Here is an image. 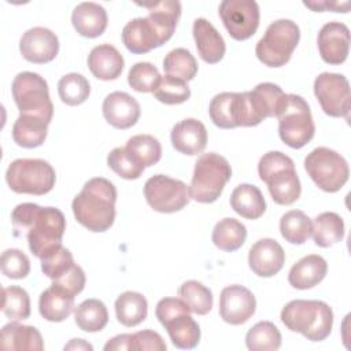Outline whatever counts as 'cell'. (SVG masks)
I'll use <instances>...</instances> for the list:
<instances>
[{
	"instance_id": "32",
	"label": "cell",
	"mask_w": 351,
	"mask_h": 351,
	"mask_svg": "<svg viewBox=\"0 0 351 351\" xmlns=\"http://www.w3.org/2000/svg\"><path fill=\"white\" fill-rule=\"evenodd\" d=\"M313 239L315 245L328 248L344 237V221L333 211H325L315 217L313 222Z\"/></svg>"
},
{
	"instance_id": "36",
	"label": "cell",
	"mask_w": 351,
	"mask_h": 351,
	"mask_svg": "<svg viewBox=\"0 0 351 351\" xmlns=\"http://www.w3.org/2000/svg\"><path fill=\"white\" fill-rule=\"evenodd\" d=\"M281 236L291 244H303L313 233L311 219L300 210H291L280 219Z\"/></svg>"
},
{
	"instance_id": "18",
	"label": "cell",
	"mask_w": 351,
	"mask_h": 351,
	"mask_svg": "<svg viewBox=\"0 0 351 351\" xmlns=\"http://www.w3.org/2000/svg\"><path fill=\"white\" fill-rule=\"evenodd\" d=\"M285 262V252L274 239L258 240L248 252L250 269L259 277H273Z\"/></svg>"
},
{
	"instance_id": "15",
	"label": "cell",
	"mask_w": 351,
	"mask_h": 351,
	"mask_svg": "<svg viewBox=\"0 0 351 351\" xmlns=\"http://www.w3.org/2000/svg\"><path fill=\"white\" fill-rule=\"evenodd\" d=\"M256 300L254 293L239 284L225 287L219 296V315L230 325L247 322L255 313Z\"/></svg>"
},
{
	"instance_id": "23",
	"label": "cell",
	"mask_w": 351,
	"mask_h": 351,
	"mask_svg": "<svg viewBox=\"0 0 351 351\" xmlns=\"http://www.w3.org/2000/svg\"><path fill=\"white\" fill-rule=\"evenodd\" d=\"M107 11L103 5L93 1L80 3L71 14V23L82 37L95 38L104 33L107 27Z\"/></svg>"
},
{
	"instance_id": "29",
	"label": "cell",
	"mask_w": 351,
	"mask_h": 351,
	"mask_svg": "<svg viewBox=\"0 0 351 351\" xmlns=\"http://www.w3.org/2000/svg\"><path fill=\"white\" fill-rule=\"evenodd\" d=\"M232 208L247 219H258L266 211V202L258 186L251 184L237 185L230 195Z\"/></svg>"
},
{
	"instance_id": "20",
	"label": "cell",
	"mask_w": 351,
	"mask_h": 351,
	"mask_svg": "<svg viewBox=\"0 0 351 351\" xmlns=\"http://www.w3.org/2000/svg\"><path fill=\"white\" fill-rule=\"evenodd\" d=\"M122 43L132 53H147L163 45L160 36L147 16L134 18L123 26Z\"/></svg>"
},
{
	"instance_id": "45",
	"label": "cell",
	"mask_w": 351,
	"mask_h": 351,
	"mask_svg": "<svg viewBox=\"0 0 351 351\" xmlns=\"http://www.w3.org/2000/svg\"><path fill=\"white\" fill-rule=\"evenodd\" d=\"M107 165L125 180H137L145 169L125 147L111 149L107 156Z\"/></svg>"
},
{
	"instance_id": "13",
	"label": "cell",
	"mask_w": 351,
	"mask_h": 351,
	"mask_svg": "<svg viewBox=\"0 0 351 351\" xmlns=\"http://www.w3.org/2000/svg\"><path fill=\"white\" fill-rule=\"evenodd\" d=\"M314 95L326 115L348 119L351 108L350 84L343 74L321 73L314 81Z\"/></svg>"
},
{
	"instance_id": "52",
	"label": "cell",
	"mask_w": 351,
	"mask_h": 351,
	"mask_svg": "<svg viewBox=\"0 0 351 351\" xmlns=\"http://www.w3.org/2000/svg\"><path fill=\"white\" fill-rule=\"evenodd\" d=\"M304 5L308 8H313L314 11H322L324 8H333L335 12H348L350 8V3H344V4H330V3H307L304 1Z\"/></svg>"
},
{
	"instance_id": "42",
	"label": "cell",
	"mask_w": 351,
	"mask_h": 351,
	"mask_svg": "<svg viewBox=\"0 0 351 351\" xmlns=\"http://www.w3.org/2000/svg\"><path fill=\"white\" fill-rule=\"evenodd\" d=\"M1 311L11 321H22L30 315L29 293L16 285L3 288Z\"/></svg>"
},
{
	"instance_id": "51",
	"label": "cell",
	"mask_w": 351,
	"mask_h": 351,
	"mask_svg": "<svg viewBox=\"0 0 351 351\" xmlns=\"http://www.w3.org/2000/svg\"><path fill=\"white\" fill-rule=\"evenodd\" d=\"M106 351H130V333H122L104 344Z\"/></svg>"
},
{
	"instance_id": "7",
	"label": "cell",
	"mask_w": 351,
	"mask_h": 351,
	"mask_svg": "<svg viewBox=\"0 0 351 351\" xmlns=\"http://www.w3.org/2000/svg\"><path fill=\"white\" fill-rule=\"evenodd\" d=\"M277 118L280 138L288 147L299 149L313 140L315 125L310 106L302 96L285 93Z\"/></svg>"
},
{
	"instance_id": "48",
	"label": "cell",
	"mask_w": 351,
	"mask_h": 351,
	"mask_svg": "<svg viewBox=\"0 0 351 351\" xmlns=\"http://www.w3.org/2000/svg\"><path fill=\"white\" fill-rule=\"evenodd\" d=\"M1 271L5 277L19 280L25 278L30 271V261L21 250L8 248L1 254Z\"/></svg>"
},
{
	"instance_id": "16",
	"label": "cell",
	"mask_w": 351,
	"mask_h": 351,
	"mask_svg": "<svg viewBox=\"0 0 351 351\" xmlns=\"http://www.w3.org/2000/svg\"><path fill=\"white\" fill-rule=\"evenodd\" d=\"M19 51L27 62L48 63L59 52V40L52 30L36 26L23 33L19 41Z\"/></svg>"
},
{
	"instance_id": "3",
	"label": "cell",
	"mask_w": 351,
	"mask_h": 351,
	"mask_svg": "<svg viewBox=\"0 0 351 351\" xmlns=\"http://www.w3.org/2000/svg\"><path fill=\"white\" fill-rule=\"evenodd\" d=\"M282 324L292 332L302 333L307 340H325L333 326V311L322 300H291L281 310Z\"/></svg>"
},
{
	"instance_id": "33",
	"label": "cell",
	"mask_w": 351,
	"mask_h": 351,
	"mask_svg": "<svg viewBox=\"0 0 351 351\" xmlns=\"http://www.w3.org/2000/svg\"><path fill=\"white\" fill-rule=\"evenodd\" d=\"M211 239L217 248L233 252L244 244L247 239V228L239 219L223 218L215 223Z\"/></svg>"
},
{
	"instance_id": "1",
	"label": "cell",
	"mask_w": 351,
	"mask_h": 351,
	"mask_svg": "<svg viewBox=\"0 0 351 351\" xmlns=\"http://www.w3.org/2000/svg\"><path fill=\"white\" fill-rule=\"evenodd\" d=\"M11 222L14 236H25L30 252L40 259L62 247L66 219L59 208L21 203L12 210Z\"/></svg>"
},
{
	"instance_id": "50",
	"label": "cell",
	"mask_w": 351,
	"mask_h": 351,
	"mask_svg": "<svg viewBox=\"0 0 351 351\" xmlns=\"http://www.w3.org/2000/svg\"><path fill=\"white\" fill-rule=\"evenodd\" d=\"M85 281H86V278H85V273H84L82 267L75 263L67 273H64L59 278L53 280L52 282L62 287L63 289L73 293L74 296H77L84 289Z\"/></svg>"
},
{
	"instance_id": "24",
	"label": "cell",
	"mask_w": 351,
	"mask_h": 351,
	"mask_svg": "<svg viewBox=\"0 0 351 351\" xmlns=\"http://www.w3.org/2000/svg\"><path fill=\"white\" fill-rule=\"evenodd\" d=\"M123 56L111 44L96 45L88 55V67L90 73L101 81L118 78L123 70Z\"/></svg>"
},
{
	"instance_id": "35",
	"label": "cell",
	"mask_w": 351,
	"mask_h": 351,
	"mask_svg": "<svg viewBox=\"0 0 351 351\" xmlns=\"http://www.w3.org/2000/svg\"><path fill=\"white\" fill-rule=\"evenodd\" d=\"M250 95L258 114L263 119L277 117L285 97L282 89L271 82L258 84L252 90H250Z\"/></svg>"
},
{
	"instance_id": "27",
	"label": "cell",
	"mask_w": 351,
	"mask_h": 351,
	"mask_svg": "<svg viewBox=\"0 0 351 351\" xmlns=\"http://www.w3.org/2000/svg\"><path fill=\"white\" fill-rule=\"evenodd\" d=\"M148 10V19L160 36L162 43L169 41L181 16V3L177 0H163L158 3H137Z\"/></svg>"
},
{
	"instance_id": "8",
	"label": "cell",
	"mask_w": 351,
	"mask_h": 351,
	"mask_svg": "<svg viewBox=\"0 0 351 351\" xmlns=\"http://www.w3.org/2000/svg\"><path fill=\"white\" fill-rule=\"evenodd\" d=\"M300 40L299 26L291 19L271 22L263 37L256 43V58L269 67H281L289 62Z\"/></svg>"
},
{
	"instance_id": "22",
	"label": "cell",
	"mask_w": 351,
	"mask_h": 351,
	"mask_svg": "<svg viewBox=\"0 0 351 351\" xmlns=\"http://www.w3.org/2000/svg\"><path fill=\"white\" fill-rule=\"evenodd\" d=\"M192 33L197 52L206 63L214 64L223 58L226 52L225 41L211 22H208L206 18L195 19Z\"/></svg>"
},
{
	"instance_id": "12",
	"label": "cell",
	"mask_w": 351,
	"mask_h": 351,
	"mask_svg": "<svg viewBox=\"0 0 351 351\" xmlns=\"http://www.w3.org/2000/svg\"><path fill=\"white\" fill-rule=\"evenodd\" d=\"M144 196L151 208L165 214L182 210L191 200L189 186L165 174H155L145 181Z\"/></svg>"
},
{
	"instance_id": "47",
	"label": "cell",
	"mask_w": 351,
	"mask_h": 351,
	"mask_svg": "<svg viewBox=\"0 0 351 351\" xmlns=\"http://www.w3.org/2000/svg\"><path fill=\"white\" fill-rule=\"evenodd\" d=\"M74 265L75 263L73 254L63 245L41 259V270L51 280L59 278L60 276L67 273Z\"/></svg>"
},
{
	"instance_id": "31",
	"label": "cell",
	"mask_w": 351,
	"mask_h": 351,
	"mask_svg": "<svg viewBox=\"0 0 351 351\" xmlns=\"http://www.w3.org/2000/svg\"><path fill=\"white\" fill-rule=\"evenodd\" d=\"M117 319L123 326H136L141 324L148 314V303L140 292L126 291L115 300Z\"/></svg>"
},
{
	"instance_id": "46",
	"label": "cell",
	"mask_w": 351,
	"mask_h": 351,
	"mask_svg": "<svg viewBox=\"0 0 351 351\" xmlns=\"http://www.w3.org/2000/svg\"><path fill=\"white\" fill-rule=\"evenodd\" d=\"M160 78L159 70L149 62H138L133 64L128 74V82L136 92H154Z\"/></svg>"
},
{
	"instance_id": "26",
	"label": "cell",
	"mask_w": 351,
	"mask_h": 351,
	"mask_svg": "<svg viewBox=\"0 0 351 351\" xmlns=\"http://www.w3.org/2000/svg\"><path fill=\"white\" fill-rule=\"evenodd\" d=\"M328 263L317 254H310L299 259L289 270L288 281L296 289H308L318 285L326 276Z\"/></svg>"
},
{
	"instance_id": "25",
	"label": "cell",
	"mask_w": 351,
	"mask_h": 351,
	"mask_svg": "<svg viewBox=\"0 0 351 351\" xmlns=\"http://www.w3.org/2000/svg\"><path fill=\"white\" fill-rule=\"evenodd\" d=\"M74 295L56 284H51L41 292L38 299V310L44 319L49 322L64 321L74 310Z\"/></svg>"
},
{
	"instance_id": "34",
	"label": "cell",
	"mask_w": 351,
	"mask_h": 351,
	"mask_svg": "<svg viewBox=\"0 0 351 351\" xmlns=\"http://www.w3.org/2000/svg\"><path fill=\"white\" fill-rule=\"evenodd\" d=\"M74 321L84 332H100L108 322L107 307L99 299H86L75 307Z\"/></svg>"
},
{
	"instance_id": "6",
	"label": "cell",
	"mask_w": 351,
	"mask_h": 351,
	"mask_svg": "<svg viewBox=\"0 0 351 351\" xmlns=\"http://www.w3.org/2000/svg\"><path fill=\"white\" fill-rule=\"evenodd\" d=\"M191 313L181 298H163L156 304L155 315L177 348L191 350L199 344L200 326L191 317Z\"/></svg>"
},
{
	"instance_id": "53",
	"label": "cell",
	"mask_w": 351,
	"mask_h": 351,
	"mask_svg": "<svg viewBox=\"0 0 351 351\" xmlns=\"http://www.w3.org/2000/svg\"><path fill=\"white\" fill-rule=\"evenodd\" d=\"M64 350H89V351H92L93 347H92V344L86 343L84 339H73V340H70V343H67L64 346Z\"/></svg>"
},
{
	"instance_id": "21",
	"label": "cell",
	"mask_w": 351,
	"mask_h": 351,
	"mask_svg": "<svg viewBox=\"0 0 351 351\" xmlns=\"http://www.w3.org/2000/svg\"><path fill=\"white\" fill-rule=\"evenodd\" d=\"M170 138L176 151L189 156L197 155L207 145V130L200 121L186 118L173 126Z\"/></svg>"
},
{
	"instance_id": "43",
	"label": "cell",
	"mask_w": 351,
	"mask_h": 351,
	"mask_svg": "<svg viewBox=\"0 0 351 351\" xmlns=\"http://www.w3.org/2000/svg\"><path fill=\"white\" fill-rule=\"evenodd\" d=\"M234 97L236 92H222L215 95L208 107L213 123L221 129H233L234 123Z\"/></svg>"
},
{
	"instance_id": "9",
	"label": "cell",
	"mask_w": 351,
	"mask_h": 351,
	"mask_svg": "<svg viewBox=\"0 0 351 351\" xmlns=\"http://www.w3.org/2000/svg\"><path fill=\"white\" fill-rule=\"evenodd\" d=\"M5 181L15 193L45 195L56 181L53 167L44 159H15L5 171Z\"/></svg>"
},
{
	"instance_id": "40",
	"label": "cell",
	"mask_w": 351,
	"mask_h": 351,
	"mask_svg": "<svg viewBox=\"0 0 351 351\" xmlns=\"http://www.w3.org/2000/svg\"><path fill=\"white\" fill-rule=\"evenodd\" d=\"M58 93L64 104L80 106L89 97L90 85L82 74L69 73L59 80Z\"/></svg>"
},
{
	"instance_id": "44",
	"label": "cell",
	"mask_w": 351,
	"mask_h": 351,
	"mask_svg": "<svg viewBox=\"0 0 351 351\" xmlns=\"http://www.w3.org/2000/svg\"><path fill=\"white\" fill-rule=\"evenodd\" d=\"M152 93L156 100L165 104H181L191 97V89L186 82L171 75L160 77Z\"/></svg>"
},
{
	"instance_id": "2",
	"label": "cell",
	"mask_w": 351,
	"mask_h": 351,
	"mask_svg": "<svg viewBox=\"0 0 351 351\" xmlns=\"http://www.w3.org/2000/svg\"><path fill=\"white\" fill-rule=\"evenodd\" d=\"M117 189L111 181L93 177L73 199L71 208L78 223L90 232L108 230L115 219Z\"/></svg>"
},
{
	"instance_id": "19",
	"label": "cell",
	"mask_w": 351,
	"mask_h": 351,
	"mask_svg": "<svg viewBox=\"0 0 351 351\" xmlns=\"http://www.w3.org/2000/svg\"><path fill=\"white\" fill-rule=\"evenodd\" d=\"M104 119L117 129H129L140 118L138 101L126 92L115 90L106 96L103 106Z\"/></svg>"
},
{
	"instance_id": "11",
	"label": "cell",
	"mask_w": 351,
	"mask_h": 351,
	"mask_svg": "<svg viewBox=\"0 0 351 351\" xmlns=\"http://www.w3.org/2000/svg\"><path fill=\"white\" fill-rule=\"evenodd\" d=\"M304 169L314 184L329 193L340 191L350 176L347 160L328 147H318L307 154Z\"/></svg>"
},
{
	"instance_id": "39",
	"label": "cell",
	"mask_w": 351,
	"mask_h": 351,
	"mask_svg": "<svg viewBox=\"0 0 351 351\" xmlns=\"http://www.w3.org/2000/svg\"><path fill=\"white\" fill-rule=\"evenodd\" d=\"M178 295L189 310L197 315H206L213 308V292L196 280L185 281L180 287Z\"/></svg>"
},
{
	"instance_id": "37",
	"label": "cell",
	"mask_w": 351,
	"mask_h": 351,
	"mask_svg": "<svg viewBox=\"0 0 351 351\" xmlns=\"http://www.w3.org/2000/svg\"><path fill=\"white\" fill-rule=\"evenodd\" d=\"M245 344L251 351H276L281 346V333L273 322L259 321L247 332Z\"/></svg>"
},
{
	"instance_id": "14",
	"label": "cell",
	"mask_w": 351,
	"mask_h": 351,
	"mask_svg": "<svg viewBox=\"0 0 351 351\" xmlns=\"http://www.w3.org/2000/svg\"><path fill=\"white\" fill-rule=\"evenodd\" d=\"M218 14L229 36L237 41L254 36L259 26V5L254 0H223Z\"/></svg>"
},
{
	"instance_id": "30",
	"label": "cell",
	"mask_w": 351,
	"mask_h": 351,
	"mask_svg": "<svg viewBox=\"0 0 351 351\" xmlns=\"http://www.w3.org/2000/svg\"><path fill=\"white\" fill-rule=\"evenodd\" d=\"M49 123L40 117L19 115L12 126V138L23 148L40 147L47 138Z\"/></svg>"
},
{
	"instance_id": "17",
	"label": "cell",
	"mask_w": 351,
	"mask_h": 351,
	"mask_svg": "<svg viewBox=\"0 0 351 351\" xmlns=\"http://www.w3.org/2000/svg\"><path fill=\"white\" fill-rule=\"evenodd\" d=\"M318 51L328 64H341L350 52V29L341 22H328L318 33Z\"/></svg>"
},
{
	"instance_id": "41",
	"label": "cell",
	"mask_w": 351,
	"mask_h": 351,
	"mask_svg": "<svg viewBox=\"0 0 351 351\" xmlns=\"http://www.w3.org/2000/svg\"><path fill=\"white\" fill-rule=\"evenodd\" d=\"M125 148L144 166L149 167L156 165L162 158V147L158 138L151 134L132 136Z\"/></svg>"
},
{
	"instance_id": "49",
	"label": "cell",
	"mask_w": 351,
	"mask_h": 351,
	"mask_svg": "<svg viewBox=\"0 0 351 351\" xmlns=\"http://www.w3.org/2000/svg\"><path fill=\"white\" fill-rule=\"evenodd\" d=\"M167 346L162 336L151 329L130 333V351H166Z\"/></svg>"
},
{
	"instance_id": "5",
	"label": "cell",
	"mask_w": 351,
	"mask_h": 351,
	"mask_svg": "<svg viewBox=\"0 0 351 351\" xmlns=\"http://www.w3.org/2000/svg\"><path fill=\"white\" fill-rule=\"evenodd\" d=\"M232 177V167L229 162L215 152L202 154L195 162L193 176L189 185L191 199L199 203L215 202L225 184Z\"/></svg>"
},
{
	"instance_id": "28",
	"label": "cell",
	"mask_w": 351,
	"mask_h": 351,
	"mask_svg": "<svg viewBox=\"0 0 351 351\" xmlns=\"http://www.w3.org/2000/svg\"><path fill=\"white\" fill-rule=\"evenodd\" d=\"M1 348L18 351H41L44 350V341L37 328L12 321L4 325L1 329Z\"/></svg>"
},
{
	"instance_id": "10",
	"label": "cell",
	"mask_w": 351,
	"mask_h": 351,
	"mask_svg": "<svg viewBox=\"0 0 351 351\" xmlns=\"http://www.w3.org/2000/svg\"><path fill=\"white\" fill-rule=\"evenodd\" d=\"M11 92L19 115H34L52 121L53 104L47 81L37 73L22 71L12 81Z\"/></svg>"
},
{
	"instance_id": "38",
	"label": "cell",
	"mask_w": 351,
	"mask_h": 351,
	"mask_svg": "<svg viewBox=\"0 0 351 351\" xmlns=\"http://www.w3.org/2000/svg\"><path fill=\"white\" fill-rule=\"evenodd\" d=\"M163 70L166 75L191 81L197 73V62L195 56L185 48L171 49L163 59Z\"/></svg>"
},
{
	"instance_id": "4",
	"label": "cell",
	"mask_w": 351,
	"mask_h": 351,
	"mask_svg": "<svg viewBox=\"0 0 351 351\" xmlns=\"http://www.w3.org/2000/svg\"><path fill=\"white\" fill-rule=\"evenodd\" d=\"M259 178L267 185L274 203L289 206L302 192L293 160L281 151L266 152L258 163Z\"/></svg>"
}]
</instances>
